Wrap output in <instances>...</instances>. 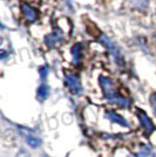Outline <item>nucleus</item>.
Listing matches in <instances>:
<instances>
[{"mask_svg": "<svg viewBox=\"0 0 156 157\" xmlns=\"http://www.w3.org/2000/svg\"><path fill=\"white\" fill-rule=\"evenodd\" d=\"M100 85L102 87L104 98H107L109 102L114 103V105H120V107H123V108H127L129 105L130 103L129 101L127 98H124L120 93L117 92L116 88L113 85V82L108 78L101 76L100 78Z\"/></svg>", "mask_w": 156, "mask_h": 157, "instance_id": "1", "label": "nucleus"}, {"mask_svg": "<svg viewBox=\"0 0 156 157\" xmlns=\"http://www.w3.org/2000/svg\"><path fill=\"white\" fill-rule=\"evenodd\" d=\"M99 41L103 45L109 53L111 54V56L114 58V61L116 62L119 66H123L124 65V60H123V56H122V54H121V49L119 48V47L111 41L107 35H104V34H101L100 36H99Z\"/></svg>", "mask_w": 156, "mask_h": 157, "instance_id": "2", "label": "nucleus"}, {"mask_svg": "<svg viewBox=\"0 0 156 157\" xmlns=\"http://www.w3.org/2000/svg\"><path fill=\"white\" fill-rule=\"evenodd\" d=\"M65 85L69 89V92L74 95H78L82 92V86L80 82V78L74 73H67L65 75Z\"/></svg>", "mask_w": 156, "mask_h": 157, "instance_id": "3", "label": "nucleus"}, {"mask_svg": "<svg viewBox=\"0 0 156 157\" xmlns=\"http://www.w3.org/2000/svg\"><path fill=\"white\" fill-rule=\"evenodd\" d=\"M64 39V33L61 29H59V28H55L54 31H53L49 35H47L45 38V44L47 45L48 47H54L58 42H61Z\"/></svg>", "mask_w": 156, "mask_h": 157, "instance_id": "4", "label": "nucleus"}, {"mask_svg": "<svg viewBox=\"0 0 156 157\" xmlns=\"http://www.w3.org/2000/svg\"><path fill=\"white\" fill-rule=\"evenodd\" d=\"M21 12L25 15L27 21L29 22H34L35 20L38 19V12L37 10H34L32 6H29L28 4H21Z\"/></svg>", "mask_w": 156, "mask_h": 157, "instance_id": "5", "label": "nucleus"}, {"mask_svg": "<svg viewBox=\"0 0 156 157\" xmlns=\"http://www.w3.org/2000/svg\"><path fill=\"white\" fill-rule=\"evenodd\" d=\"M82 53H84V47L82 44H75L74 46L72 47V56H73V62L75 65H78L81 62L82 60Z\"/></svg>", "mask_w": 156, "mask_h": 157, "instance_id": "6", "label": "nucleus"}, {"mask_svg": "<svg viewBox=\"0 0 156 157\" xmlns=\"http://www.w3.org/2000/svg\"><path fill=\"white\" fill-rule=\"evenodd\" d=\"M138 117H140V121H141V123H142L144 130L147 131V132H151V131L154 130V125L151 123V121L148 118V116L146 115V113L138 111Z\"/></svg>", "mask_w": 156, "mask_h": 157, "instance_id": "7", "label": "nucleus"}, {"mask_svg": "<svg viewBox=\"0 0 156 157\" xmlns=\"http://www.w3.org/2000/svg\"><path fill=\"white\" fill-rule=\"evenodd\" d=\"M24 136H25V140H26V142L28 143V145H31L32 148H38L41 143V141H40V138L38 136H35L34 134L32 132H26V134H24Z\"/></svg>", "mask_w": 156, "mask_h": 157, "instance_id": "8", "label": "nucleus"}, {"mask_svg": "<svg viewBox=\"0 0 156 157\" xmlns=\"http://www.w3.org/2000/svg\"><path fill=\"white\" fill-rule=\"evenodd\" d=\"M107 117L109 118V120H111L113 122H115V123H119V124L121 125H127V121L124 120L122 116H120L119 114H116L115 111H107Z\"/></svg>", "mask_w": 156, "mask_h": 157, "instance_id": "9", "label": "nucleus"}, {"mask_svg": "<svg viewBox=\"0 0 156 157\" xmlns=\"http://www.w3.org/2000/svg\"><path fill=\"white\" fill-rule=\"evenodd\" d=\"M49 95V88L47 85H41L38 88V92H37V98H39L40 101H44L45 98H47V96Z\"/></svg>", "mask_w": 156, "mask_h": 157, "instance_id": "10", "label": "nucleus"}, {"mask_svg": "<svg viewBox=\"0 0 156 157\" xmlns=\"http://www.w3.org/2000/svg\"><path fill=\"white\" fill-rule=\"evenodd\" d=\"M134 157H155V156H154V152H153L151 149H149V148H143L142 150L138 151Z\"/></svg>", "mask_w": 156, "mask_h": 157, "instance_id": "11", "label": "nucleus"}, {"mask_svg": "<svg viewBox=\"0 0 156 157\" xmlns=\"http://www.w3.org/2000/svg\"><path fill=\"white\" fill-rule=\"evenodd\" d=\"M39 74H40V78L41 80H45L47 78V75H48V67L47 66H42V67H40L39 69Z\"/></svg>", "mask_w": 156, "mask_h": 157, "instance_id": "12", "label": "nucleus"}, {"mask_svg": "<svg viewBox=\"0 0 156 157\" xmlns=\"http://www.w3.org/2000/svg\"><path fill=\"white\" fill-rule=\"evenodd\" d=\"M151 105H153V108H154V110H155V114H156V94H154L153 96H151Z\"/></svg>", "mask_w": 156, "mask_h": 157, "instance_id": "13", "label": "nucleus"}, {"mask_svg": "<svg viewBox=\"0 0 156 157\" xmlns=\"http://www.w3.org/2000/svg\"><path fill=\"white\" fill-rule=\"evenodd\" d=\"M18 157H29V155H28V154H27V152L25 150H22L19 154V155H18Z\"/></svg>", "mask_w": 156, "mask_h": 157, "instance_id": "14", "label": "nucleus"}, {"mask_svg": "<svg viewBox=\"0 0 156 157\" xmlns=\"http://www.w3.org/2000/svg\"><path fill=\"white\" fill-rule=\"evenodd\" d=\"M66 1H67V2H68V5H69V1H71V0H66Z\"/></svg>", "mask_w": 156, "mask_h": 157, "instance_id": "15", "label": "nucleus"}]
</instances>
